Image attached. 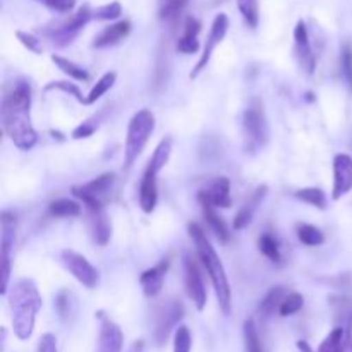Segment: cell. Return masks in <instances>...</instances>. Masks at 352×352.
<instances>
[{"label":"cell","instance_id":"1","mask_svg":"<svg viewBox=\"0 0 352 352\" xmlns=\"http://www.w3.org/2000/svg\"><path fill=\"white\" fill-rule=\"evenodd\" d=\"M31 86L24 79H17L6 89L0 107L2 127L19 150H31L36 144L38 134L31 124Z\"/></svg>","mask_w":352,"mask_h":352},{"label":"cell","instance_id":"2","mask_svg":"<svg viewBox=\"0 0 352 352\" xmlns=\"http://www.w3.org/2000/svg\"><path fill=\"white\" fill-rule=\"evenodd\" d=\"M188 230L189 237H191L192 244H195L196 254H198L199 261L203 263L205 270L208 272L210 280H212L213 289H215V296L217 299H219L220 309L223 311V315H230V308H232V292H230V284L229 278H227L226 268H223L215 248L210 244L205 230H203L196 222L189 223Z\"/></svg>","mask_w":352,"mask_h":352},{"label":"cell","instance_id":"3","mask_svg":"<svg viewBox=\"0 0 352 352\" xmlns=\"http://www.w3.org/2000/svg\"><path fill=\"white\" fill-rule=\"evenodd\" d=\"M9 306L12 313L14 336L19 340H28L33 336L34 320L41 309V296L34 282L23 278L14 284L9 294Z\"/></svg>","mask_w":352,"mask_h":352},{"label":"cell","instance_id":"4","mask_svg":"<svg viewBox=\"0 0 352 352\" xmlns=\"http://www.w3.org/2000/svg\"><path fill=\"white\" fill-rule=\"evenodd\" d=\"M155 131V116L151 110L143 109L136 112L131 119L129 127H127L126 144H124V167L131 168L134 162L138 160L150 140L151 133Z\"/></svg>","mask_w":352,"mask_h":352},{"label":"cell","instance_id":"5","mask_svg":"<svg viewBox=\"0 0 352 352\" xmlns=\"http://www.w3.org/2000/svg\"><path fill=\"white\" fill-rule=\"evenodd\" d=\"M243 134L244 150H246V153H258V151L263 150L265 144L268 143L270 129H268L267 116H265L263 102H261V100H253L251 105L244 110Z\"/></svg>","mask_w":352,"mask_h":352},{"label":"cell","instance_id":"6","mask_svg":"<svg viewBox=\"0 0 352 352\" xmlns=\"http://www.w3.org/2000/svg\"><path fill=\"white\" fill-rule=\"evenodd\" d=\"M116 184V174L107 172L100 177L93 179V181L86 182L82 186H76L72 188V195L89 210V212H98V210H105V201L109 198L110 191Z\"/></svg>","mask_w":352,"mask_h":352},{"label":"cell","instance_id":"7","mask_svg":"<svg viewBox=\"0 0 352 352\" xmlns=\"http://www.w3.org/2000/svg\"><path fill=\"white\" fill-rule=\"evenodd\" d=\"M0 274H2V280H0V294L6 296L7 289H9V278H10V268H12V253L14 244H16V219L10 213L3 212L2 219H0Z\"/></svg>","mask_w":352,"mask_h":352},{"label":"cell","instance_id":"8","mask_svg":"<svg viewBox=\"0 0 352 352\" xmlns=\"http://www.w3.org/2000/svg\"><path fill=\"white\" fill-rule=\"evenodd\" d=\"M93 19V9L89 6H81L74 12V16L69 17L67 21L60 24H55L52 28H45L43 34L48 40L54 41L57 47H65V45L72 43L79 31Z\"/></svg>","mask_w":352,"mask_h":352},{"label":"cell","instance_id":"9","mask_svg":"<svg viewBox=\"0 0 352 352\" xmlns=\"http://www.w3.org/2000/svg\"><path fill=\"white\" fill-rule=\"evenodd\" d=\"M60 261L65 267V270L86 289H95L98 284V270L86 260L82 254L76 253L72 250H64L60 254Z\"/></svg>","mask_w":352,"mask_h":352},{"label":"cell","instance_id":"10","mask_svg":"<svg viewBox=\"0 0 352 352\" xmlns=\"http://www.w3.org/2000/svg\"><path fill=\"white\" fill-rule=\"evenodd\" d=\"M227 31H229V16L223 12L217 14L215 19H213L212 23V30H210L208 38H206V43H205V48H203L201 57H199V60L196 62L195 69L191 71L189 78L196 79L203 71H205L210 58H212L213 52H215V48L219 47V45L223 41V38H226Z\"/></svg>","mask_w":352,"mask_h":352},{"label":"cell","instance_id":"11","mask_svg":"<svg viewBox=\"0 0 352 352\" xmlns=\"http://www.w3.org/2000/svg\"><path fill=\"white\" fill-rule=\"evenodd\" d=\"M186 291H188L189 299L195 302L196 309L203 311L206 308V287L203 282L201 272H199L198 263L192 256H186Z\"/></svg>","mask_w":352,"mask_h":352},{"label":"cell","instance_id":"12","mask_svg":"<svg viewBox=\"0 0 352 352\" xmlns=\"http://www.w3.org/2000/svg\"><path fill=\"white\" fill-rule=\"evenodd\" d=\"M352 189V157L347 153H339L333 158V188L332 199L339 201Z\"/></svg>","mask_w":352,"mask_h":352},{"label":"cell","instance_id":"13","mask_svg":"<svg viewBox=\"0 0 352 352\" xmlns=\"http://www.w3.org/2000/svg\"><path fill=\"white\" fill-rule=\"evenodd\" d=\"M294 52L296 57H298L299 65H301L302 71L306 74H313L316 67V58L315 54L311 50V43H309V34L308 28H306V23L302 19L298 21L294 30Z\"/></svg>","mask_w":352,"mask_h":352},{"label":"cell","instance_id":"14","mask_svg":"<svg viewBox=\"0 0 352 352\" xmlns=\"http://www.w3.org/2000/svg\"><path fill=\"white\" fill-rule=\"evenodd\" d=\"M100 318V336H98V351L100 352H120L124 344V333L120 327L113 320L98 313Z\"/></svg>","mask_w":352,"mask_h":352},{"label":"cell","instance_id":"15","mask_svg":"<svg viewBox=\"0 0 352 352\" xmlns=\"http://www.w3.org/2000/svg\"><path fill=\"white\" fill-rule=\"evenodd\" d=\"M198 201H208L215 208H230V181L227 177H217L206 189L198 195Z\"/></svg>","mask_w":352,"mask_h":352},{"label":"cell","instance_id":"16","mask_svg":"<svg viewBox=\"0 0 352 352\" xmlns=\"http://www.w3.org/2000/svg\"><path fill=\"white\" fill-rule=\"evenodd\" d=\"M168 265H170V261L162 260L160 263L155 265L153 268H148V270H144L143 274H141L140 285L146 298H155V296L160 294L162 287H164L165 277H167Z\"/></svg>","mask_w":352,"mask_h":352},{"label":"cell","instance_id":"17","mask_svg":"<svg viewBox=\"0 0 352 352\" xmlns=\"http://www.w3.org/2000/svg\"><path fill=\"white\" fill-rule=\"evenodd\" d=\"M157 175L158 172L148 165L144 170L143 179L140 184V208L144 213H151L157 208L158 203V188H157Z\"/></svg>","mask_w":352,"mask_h":352},{"label":"cell","instance_id":"18","mask_svg":"<svg viewBox=\"0 0 352 352\" xmlns=\"http://www.w3.org/2000/svg\"><path fill=\"white\" fill-rule=\"evenodd\" d=\"M131 33V23L129 21L122 19L117 21V23L110 24L105 30L100 31L98 34L93 40V48H107L113 47V45L120 43L122 40H126Z\"/></svg>","mask_w":352,"mask_h":352},{"label":"cell","instance_id":"19","mask_svg":"<svg viewBox=\"0 0 352 352\" xmlns=\"http://www.w3.org/2000/svg\"><path fill=\"white\" fill-rule=\"evenodd\" d=\"M267 192H268L267 186H265V184L258 186L256 191L251 195V198L248 199L246 203H244L243 208H241L239 212H237V215L234 217V229L241 230V229H244V227H248L251 222H253L254 213H256L258 206L261 205V201L265 199Z\"/></svg>","mask_w":352,"mask_h":352},{"label":"cell","instance_id":"20","mask_svg":"<svg viewBox=\"0 0 352 352\" xmlns=\"http://www.w3.org/2000/svg\"><path fill=\"white\" fill-rule=\"evenodd\" d=\"M199 31H201V23L192 16L186 17L184 33H182V36L179 38L177 41V52H181V54H186V55L196 54V52L199 50V40H198Z\"/></svg>","mask_w":352,"mask_h":352},{"label":"cell","instance_id":"21","mask_svg":"<svg viewBox=\"0 0 352 352\" xmlns=\"http://www.w3.org/2000/svg\"><path fill=\"white\" fill-rule=\"evenodd\" d=\"M182 315H184V308H182L181 302L177 301L170 302V305L165 308V311L162 313L160 322H158L157 332H155V337H157L158 344L167 340L168 332H170V329H174V327L177 325V322L182 318Z\"/></svg>","mask_w":352,"mask_h":352},{"label":"cell","instance_id":"22","mask_svg":"<svg viewBox=\"0 0 352 352\" xmlns=\"http://www.w3.org/2000/svg\"><path fill=\"white\" fill-rule=\"evenodd\" d=\"M203 208V215H205L206 222H208L210 229L213 230V234L217 236V239L222 241V243H229L230 239V232L227 229L226 222L222 220V217L217 213V208L213 205H210L208 201H199Z\"/></svg>","mask_w":352,"mask_h":352},{"label":"cell","instance_id":"23","mask_svg":"<svg viewBox=\"0 0 352 352\" xmlns=\"http://www.w3.org/2000/svg\"><path fill=\"white\" fill-rule=\"evenodd\" d=\"M91 213V223H93V237L95 243L100 246H105L109 243L110 236H112V226L107 217L105 210H98V212H89Z\"/></svg>","mask_w":352,"mask_h":352},{"label":"cell","instance_id":"24","mask_svg":"<svg viewBox=\"0 0 352 352\" xmlns=\"http://www.w3.org/2000/svg\"><path fill=\"white\" fill-rule=\"evenodd\" d=\"M287 289L285 287H274L270 292H268L267 296L263 298V301H261L260 305V315L263 316V318H268L270 315H274L277 309H280L282 306V301L285 299V296H287Z\"/></svg>","mask_w":352,"mask_h":352},{"label":"cell","instance_id":"25","mask_svg":"<svg viewBox=\"0 0 352 352\" xmlns=\"http://www.w3.org/2000/svg\"><path fill=\"white\" fill-rule=\"evenodd\" d=\"M52 62H54L55 65H57L58 69H60L64 74H67L69 78L74 79V81H88L89 79V74L88 71H86L85 67H81V65H78L76 62L69 60V58L62 57V55H52Z\"/></svg>","mask_w":352,"mask_h":352},{"label":"cell","instance_id":"26","mask_svg":"<svg viewBox=\"0 0 352 352\" xmlns=\"http://www.w3.org/2000/svg\"><path fill=\"white\" fill-rule=\"evenodd\" d=\"M189 0H158V17L172 23L181 16Z\"/></svg>","mask_w":352,"mask_h":352},{"label":"cell","instance_id":"27","mask_svg":"<svg viewBox=\"0 0 352 352\" xmlns=\"http://www.w3.org/2000/svg\"><path fill=\"white\" fill-rule=\"evenodd\" d=\"M50 215L60 217V219H65V217H79L81 215V205L74 199H55V201L50 203V208H48Z\"/></svg>","mask_w":352,"mask_h":352},{"label":"cell","instance_id":"28","mask_svg":"<svg viewBox=\"0 0 352 352\" xmlns=\"http://www.w3.org/2000/svg\"><path fill=\"white\" fill-rule=\"evenodd\" d=\"M116 79H117L116 72H113V71L105 72V74H103L102 78L96 81V85L93 86L91 91L88 93V96H86V105H93L96 100L102 98V96L105 95V93L109 91V89L112 88L113 85H116Z\"/></svg>","mask_w":352,"mask_h":352},{"label":"cell","instance_id":"29","mask_svg":"<svg viewBox=\"0 0 352 352\" xmlns=\"http://www.w3.org/2000/svg\"><path fill=\"white\" fill-rule=\"evenodd\" d=\"M172 153V138H164V140L158 143V146L155 148L153 155H151V160H150V167H153L155 170L160 172L162 168L167 165L168 158H170Z\"/></svg>","mask_w":352,"mask_h":352},{"label":"cell","instance_id":"30","mask_svg":"<svg viewBox=\"0 0 352 352\" xmlns=\"http://www.w3.org/2000/svg\"><path fill=\"white\" fill-rule=\"evenodd\" d=\"M294 196L299 199V201L308 203V205L315 206V208H318V210L327 208V196L320 188L299 189V191L294 192Z\"/></svg>","mask_w":352,"mask_h":352},{"label":"cell","instance_id":"31","mask_svg":"<svg viewBox=\"0 0 352 352\" xmlns=\"http://www.w3.org/2000/svg\"><path fill=\"white\" fill-rule=\"evenodd\" d=\"M298 237L305 246H322L325 243V236L320 229H316L315 226H309V223H299L298 226Z\"/></svg>","mask_w":352,"mask_h":352},{"label":"cell","instance_id":"32","mask_svg":"<svg viewBox=\"0 0 352 352\" xmlns=\"http://www.w3.org/2000/svg\"><path fill=\"white\" fill-rule=\"evenodd\" d=\"M237 9L248 23V26L253 28V30L258 28V24H260V3H258V0H237Z\"/></svg>","mask_w":352,"mask_h":352},{"label":"cell","instance_id":"33","mask_svg":"<svg viewBox=\"0 0 352 352\" xmlns=\"http://www.w3.org/2000/svg\"><path fill=\"white\" fill-rule=\"evenodd\" d=\"M258 246H260V251L263 256H267L268 260L274 261V263H280L282 254H280V248H278V241L275 239L270 232L263 234V236L260 237Z\"/></svg>","mask_w":352,"mask_h":352},{"label":"cell","instance_id":"34","mask_svg":"<svg viewBox=\"0 0 352 352\" xmlns=\"http://www.w3.org/2000/svg\"><path fill=\"white\" fill-rule=\"evenodd\" d=\"M302 306H305V298L299 292H289L284 301H282L278 313H280V316L287 318V316H292L301 311Z\"/></svg>","mask_w":352,"mask_h":352},{"label":"cell","instance_id":"35","mask_svg":"<svg viewBox=\"0 0 352 352\" xmlns=\"http://www.w3.org/2000/svg\"><path fill=\"white\" fill-rule=\"evenodd\" d=\"M43 91L45 93H48V91H64V93H67V95L74 96V98L78 100L79 103H85V105H86V96H82L81 89H79L78 86H76L74 82H71V81H52V82H48L47 86H45Z\"/></svg>","mask_w":352,"mask_h":352},{"label":"cell","instance_id":"36","mask_svg":"<svg viewBox=\"0 0 352 352\" xmlns=\"http://www.w3.org/2000/svg\"><path fill=\"white\" fill-rule=\"evenodd\" d=\"M244 347H246V352H263L260 336H258L256 325H254L253 320L244 322Z\"/></svg>","mask_w":352,"mask_h":352},{"label":"cell","instance_id":"37","mask_svg":"<svg viewBox=\"0 0 352 352\" xmlns=\"http://www.w3.org/2000/svg\"><path fill=\"white\" fill-rule=\"evenodd\" d=\"M344 346V329H333L320 344L316 352H342Z\"/></svg>","mask_w":352,"mask_h":352},{"label":"cell","instance_id":"38","mask_svg":"<svg viewBox=\"0 0 352 352\" xmlns=\"http://www.w3.org/2000/svg\"><path fill=\"white\" fill-rule=\"evenodd\" d=\"M122 14V6L120 2H110L105 6H100L93 9V19L96 21H113L119 19Z\"/></svg>","mask_w":352,"mask_h":352},{"label":"cell","instance_id":"39","mask_svg":"<svg viewBox=\"0 0 352 352\" xmlns=\"http://www.w3.org/2000/svg\"><path fill=\"white\" fill-rule=\"evenodd\" d=\"M192 339L188 327L179 325L174 333V352H191Z\"/></svg>","mask_w":352,"mask_h":352},{"label":"cell","instance_id":"40","mask_svg":"<svg viewBox=\"0 0 352 352\" xmlns=\"http://www.w3.org/2000/svg\"><path fill=\"white\" fill-rule=\"evenodd\" d=\"M340 69H342V78L346 81L347 88L352 93V47L349 43L344 45L342 55H340Z\"/></svg>","mask_w":352,"mask_h":352},{"label":"cell","instance_id":"41","mask_svg":"<svg viewBox=\"0 0 352 352\" xmlns=\"http://www.w3.org/2000/svg\"><path fill=\"white\" fill-rule=\"evenodd\" d=\"M16 36H17V40H19L21 43H23L24 47L28 48V50L33 52V54L40 55L41 52H43V48H41V41L38 40V38L34 36L33 33H26V31L17 30L16 31Z\"/></svg>","mask_w":352,"mask_h":352},{"label":"cell","instance_id":"42","mask_svg":"<svg viewBox=\"0 0 352 352\" xmlns=\"http://www.w3.org/2000/svg\"><path fill=\"white\" fill-rule=\"evenodd\" d=\"M96 129H98V119H88L82 124H79V126L72 131V138H74V140H86V138L91 136Z\"/></svg>","mask_w":352,"mask_h":352},{"label":"cell","instance_id":"43","mask_svg":"<svg viewBox=\"0 0 352 352\" xmlns=\"http://www.w3.org/2000/svg\"><path fill=\"white\" fill-rule=\"evenodd\" d=\"M76 3H78V0H48L45 6H47L48 9L55 10V12L65 14V12H71V10H74Z\"/></svg>","mask_w":352,"mask_h":352},{"label":"cell","instance_id":"44","mask_svg":"<svg viewBox=\"0 0 352 352\" xmlns=\"http://www.w3.org/2000/svg\"><path fill=\"white\" fill-rule=\"evenodd\" d=\"M38 352H57V339L54 333H45L38 344Z\"/></svg>","mask_w":352,"mask_h":352},{"label":"cell","instance_id":"45","mask_svg":"<svg viewBox=\"0 0 352 352\" xmlns=\"http://www.w3.org/2000/svg\"><path fill=\"white\" fill-rule=\"evenodd\" d=\"M342 352H352V311L347 322V329L344 330V346Z\"/></svg>","mask_w":352,"mask_h":352},{"label":"cell","instance_id":"46","mask_svg":"<svg viewBox=\"0 0 352 352\" xmlns=\"http://www.w3.org/2000/svg\"><path fill=\"white\" fill-rule=\"evenodd\" d=\"M298 349H299V352H313L311 347H309V344L305 342V340H299Z\"/></svg>","mask_w":352,"mask_h":352},{"label":"cell","instance_id":"47","mask_svg":"<svg viewBox=\"0 0 352 352\" xmlns=\"http://www.w3.org/2000/svg\"><path fill=\"white\" fill-rule=\"evenodd\" d=\"M36 2H41V3H47L48 0H36Z\"/></svg>","mask_w":352,"mask_h":352}]
</instances>
